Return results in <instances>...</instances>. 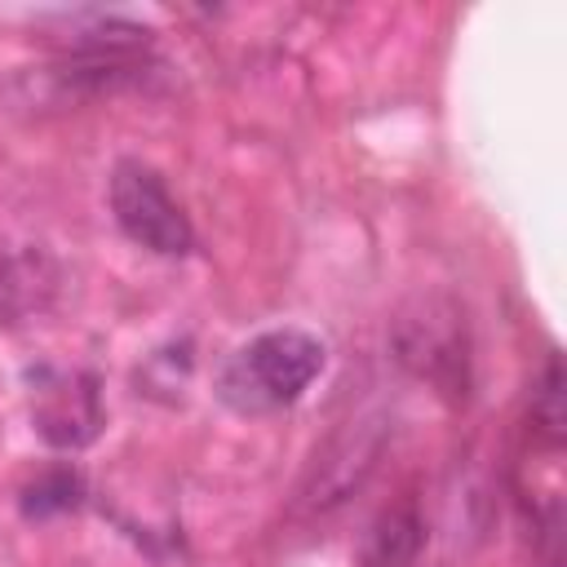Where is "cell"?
Segmentation results:
<instances>
[{
	"mask_svg": "<svg viewBox=\"0 0 567 567\" xmlns=\"http://www.w3.org/2000/svg\"><path fill=\"white\" fill-rule=\"evenodd\" d=\"M532 425L545 434V443L558 447V439H563V368H558V359L545 363V377H540V390L532 403Z\"/></svg>",
	"mask_w": 567,
	"mask_h": 567,
	"instance_id": "ba28073f",
	"label": "cell"
},
{
	"mask_svg": "<svg viewBox=\"0 0 567 567\" xmlns=\"http://www.w3.org/2000/svg\"><path fill=\"white\" fill-rule=\"evenodd\" d=\"M111 213H115L120 230L133 244H142L146 252L182 257L195 244L182 204L168 195L164 177L142 159H120L115 164V173H111Z\"/></svg>",
	"mask_w": 567,
	"mask_h": 567,
	"instance_id": "7a4b0ae2",
	"label": "cell"
},
{
	"mask_svg": "<svg viewBox=\"0 0 567 567\" xmlns=\"http://www.w3.org/2000/svg\"><path fill=\"white\" fill-rule=\"evenodd\" d=\"M399 359L425 377L430 385H439L443 394H465V328L456 319L452 306H430L416 319L399 323Z\"/></svg>",
	"mask_w": 567,
	"mask_h": 567,
	"instance_id": "277c9868",
	"label": "cell"
},
{
	"mask_svg": "<svg viewBox=\"0 0 567 567\" xmlns=\"http://www.w3.org/2000/svg\"><path fill=\"white\" fill-rule=\"evenodd\" d=\"M323 372V341L306 328H266L239 346L217 372V399L239 416H261L297 403Z\"/></svg>",
	"mask_w": 567,
	"mask_h": 567,
	"instance_id": "6da1fadb",
	"label": "cell"
},
{
	"mask_svg": "<svg viewBox=\"0 0 567 567\" xmlns=\"http://www.w3.org/2000/svg\"><path fill=\"white\" fill-rule=\"evenodd\" d=\"M421 540H425L421 514L412 505H394L372 523L363 545V567H412Z\"/></svg>",
	"mask_w": 567,
	"mask_h": 567,
	"instance_id": "8992f818",
	"label": "cell"
},
{
	"mask_svg": "<svg viewBox=\"0 0 567 567\" xmlns=\"http://www.w3.org/2000/svg\"><path fill=\"white\" fill-rule=\"evenodd\" d=\"M31 421L44 443L53 447H84L102 430V394L93 372H58L40 368L35 372V399H31Z\"/></svg>",
	"mask_w": 567,
	"mask_h": 567,
	"instance_id": "3957f363",
	"label": "cell"
},
{
	"mask_svg": "<svg viewBox=\"0 0 567 567\" xmlns=\"http://www.w3.org/2000/svg\"><path fill=\"white\" fill-rule=\"evenodd\" d=\"M80 474L75 470H44L27 492H22V509L31 518H44V514H62V509H75L80 505Z\"/></svg>",
	"mask_w": 567,
	"mask_h": 567,
	"instance_id": "52a82bcc",
	"label": "cell"
},
{
	"mask_svg": "<svg viewBox=\"0 0 567 567\" xmlns=\"http://www.w3.org/2000/svg\"><path fill=\"white\" fill-rule=\"evenodd\" d=\"M385 447V416H363V421H350L346 434H337V443L328 447V456H319L315 465V478L306 487V501L328 509V505H341L377 465Z\"/></svg>",
	"mask_w": 567,
	"mask_h": 567,
	"instance_id": "5b68a950",
	"label": "cell"
}]
</instances>
